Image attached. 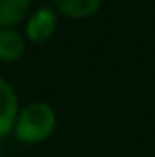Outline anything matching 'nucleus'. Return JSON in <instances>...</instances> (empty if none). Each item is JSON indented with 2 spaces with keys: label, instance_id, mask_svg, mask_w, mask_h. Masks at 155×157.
Returning <instances> with one entry per match:
<instances>
[{
  "label": "nucleus",
  "instance_id": "2",
  "mask_svg": "<svg viewBox=\"0 0 155 157\" xmlns=\"http://www.w3.org/2000/svg\"><path fill=\"white\" fill-rule=\"evenodd\" d=\"M59 18L60 17L51 7V4L33 7V11L29 13V17L22 24L24 26L22 33L28 40V44H35V46L47 44L59 29Z\"/></svg>",
  "mask_w": 155,
  "mask_h": 157
},
{
  "label": "nucleus",
  "instance_id": "6",
  "mask_svg": "<svg viewBox=\"0 0 155 157\" xmlns=\"http://www.w3.org/2000/svg\"><path fill=\"white\" fill-rule=\"evenodd\" d=\"M33 11V0H0V28H18Z\"/></svg>",
  "mask_w": 155,
  "mask_h": 157
},
{
  "label": "nucleus",
  "instance_id": "1",
  "mask_svg": "<svg viewBox=\"0 0 155 157\" xmlns=\"http://www.w3.org/2000/svg\"><path fill=\"white\" fill-rule=\"evenodd\" d=\"M59 126L57 110L46 101H31L20 106L13 126V137L20 144L35 146L49 141Z\"/></svg>",
  "mask_w": 155,
  "mask_h": 157
},
{
  "label": "nucleus",
  "instance_id": "5",
  "mask_svg": "<svg viewBox=\"0 0 155 157\" xmlns=\"http://www.w3.org/2000/svg\"><path fill=\"white\" fill-rule=\"evenodd\" d=\"M28 51V40L18 28H0V64H17Z\"/></svg>",
  "mask_w": 155,
  "mask_h": 157
},
{
  "label": "nucleus",
  "instance_id": "3",
  "mask_svg": "<svg viewBox=\"0 0 155 157\" xmlns=\"http://www.w3.org/2000/svg\"><path fill=\"white\" fill-rule=\"evenodd\" d=\"M18 112H20V99L17 88L7 78L0 77V141L13 135V126Z\"/></svg>",
  "mask_w": 155,
  "mask_h": 157
},
{
  "label": "nucleus",
  "instance_id": "7",
  "mask_svg": "<svg viewBox=\"0 0 155 157\" xmlns=\"http://www.w3.org/2000/svg\"><path fill=\"white\" fill-rule=\"evenodd\" d=\"M0 157H2V144H0Z\"/></svg>",
  "mask_w": 155,
  "mask_h": 157
},
{
  "label": "nucleus",
  "instance_id": "4",
  "mask_svg": "<svg viewBox=\"0 0 155 157\" xmlns=\"http://www.w3.org/2000/svg\"><path fill=\"white\" fill-rule=\"evenodd\" d=\"M104 0H51V7L59 13V17L73 20V22H82L93 18Z\"/></svg>",
  "mask_w": 155,
  "mask_h": 157
}]
</instances>
